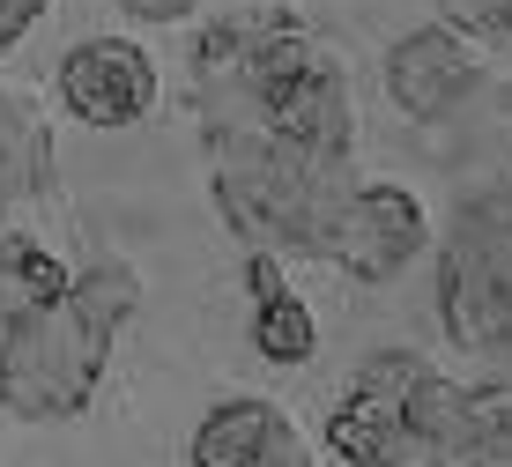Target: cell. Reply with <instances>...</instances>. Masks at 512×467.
I'll list each match as a JSON object with an SVG mask.
<instances>
[{"mask_svg": "<svg viewBox=\"0 0 512 467\" xmlns=\"http://www.w3.org/2000/svg\"><path fill=\"white\" fill-rule=\"evenodd\" d=\"M327 453L357 467H475L512 460V401L461 386L416 349H379L327 408Z\"/></svg>", "mask_w": 512, "mask_h": 467, "instance_id": "cell-2", "label": "cell"}, {"mask_svg": "<svg viewBox=\"0 0 512 467\" xmlns=\"http://www.w3.org/2000/svg\"><path fill=\"white\" fill-rule=\"evenodd\" d=\"M431 245H438L431 208L416 201V186H401V178H357V193L342 201V223H334L327 267H342L349 282H394Z\"/></svg>", "mask_w": 512, "mask_h": 467, "instance_id": "cell-5", "label": "cell"}, {"mask_svg": "<svg viewBox=\"0 0 512 467\" xmlns=\"http://www.w3.org/2000/svg\"><path fill=\"white\" fill-rule=\"evenodd\" d=\"M52 8V0H0V52L8 45H23L30 30H38V15Z\"/></svg>", "mask_w": 512, "mask_h": 467, "instance_id": "cell-14", "label": "cell"}, {"mask_svg": "<svg viewBox=\"0 0 512 467\" xmlns=\"http://www.w3.org/2000/svg\"><path fill=\"white\" fill-rule=\"evenodd\" d=\"M438 253V319L461 356H512V178L461 193Z\"/></svg>", "mask_w": 512, "mask_h": 467, "instance_id": "cell-4", "label": "cell"}, {"mask_svg": "<svg viewBox=\"0 0 512 467\" xmlns=\"http://www.w3.org/2000/svg\"><path fill=\"white\" fill-rule=\"evenodd\" d=\"M186 97L231 238L327 260L342 201L357 193V89L342 52L290 0H268L193 38Z\"/></svg>", "mask_w": 512, "mask_h": 467, "instance_id": "cell-1", "label": "cell"}, {"mask_svg": "<svg viewBox=\"0 0 512 467\" xmlns=\"http://www.w3.org/2000/svg\"><path fill=\"white\" fill-rule=\"evenodd\" d=\"M193 467H297L305 460V438H297V416L268 393H223L201 423H193Z\"/></svg>", "mask_w": 512, "mask_h": 467, "instance_id": "cell-8", "label": "cell"}, {"mask_svg": "<svg viewBox=\"0 0 512 467\" xmlns=\"http://www.w3.org/2000/svg\"><path fill=\"white\" fill-rule=\"evenodd\" d=\"M156 97H164V75H156V60H149L141 38L104 30V38H82L60 60V112L75 119V127H97V134L141 127V119L156 112Z\"/></svg>", "mask_w": 512, "mask_h": 467, "instance_id": "cell-6", "label": "cell"}, {"mask_svg": "<svg viewBox=\"0 0 512 467\" xmlns=\"http://www.w3.org/2000/svg\"><path fill=\"white\" fill-rule=\"evenodd\" d=\"M386 97L401 104L409 119H446L461 112L475 97V82H483V60H475V30H461L453 15H438V23L409 30V38L386 45Z\"/></svg>", "mask_w": 512, "mask_h": 467, "instance_id": "cell-7", "label": "cell"}, {"mask_svg": "<svg viewBox=\"0 0 512 467\" xmlns=\"http://www.w3.org/2000/svg\"><path fill=\"white\" fill-rule=\"evenodd\" d=\"M238 282H245V297H253V312H245V341H253V356H260V364H275V371H305L312 356H320V319H312V304L297 297L290 260L268 253V245H245Z\"/></svg>", "mask_w": 512, "mask_h": 467, "instance_id": "cell-9", "label": "cell"}, {"mask_svg": "<svg viewBox=\"0 0 512 467\" xmlns=\"http://www.w3.org/2000/svg\"><path fill=\"white\" fill-rule=\"evenodd\" d=\"M67 282H75V267L60 260V245L38 238V230H23V223H0V341H8V327L30 304L67 290Z\"/></svg>", "mask_w": 512, "mask_h": 467, "instance_id": "cell-11", "label": "cell"}, {"mask_svg": "<svg viewBox=\"0 0 512 467\" xmlns=\"http://www.w3.org/2000/svg\"><path fill=\"white\" fill-rule=\"evenodd\" d=\"M127 23H149V30H171V23H193L201 15V0H112Z\"/></svg>", "mask_w": 512, "mask_h": 467, "instance_id": "cell-13", "label": "cell"}, {"mask_svg": "<svg viewBox=\"0 0 512 467\" xmlns=\"http://www.w3.org/2000/svg\"><path fill=\"white\" fill-rule=\"evenodd\" d=\"M141 304V267L90 260L67 290L38 297L0 341V408L15 423H75L97 401L112 349Z\"/></svg>", "mask_w": 512, "mask_h": 467, "instance_id": "cell-3", "label": "cell"}, {"mask_svg": "<svg viewBox=\"0 0 512 467\" xmlns=\"http://www.w3.org/2000/svg\"><path fill=\"white\" fill-rule=\"evenodd\" d=\"M60 193V141H52L45 97L23 82H0V223L45 208Z\"/></svg>", "mask_w": 512, "mask_h": 467, "instance_id": "cell-10", "label": "cell"}, {"mask_svg": "<svg viewBox=\"0 0 512 467\" xmlns=\"http://www.w3.org/2000/svg\"><path fill=\"white\" fill-rule=\"evenodd\" d=\"M438 15H453L475 38H505L512 45V0H438Z\"/></svg>", "mask_w": 512, "mask_h": 467, "instance_id": "cell-12", "label": "cell"}]
</instances>
